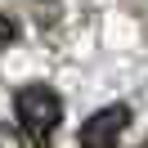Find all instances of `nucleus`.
I'll return each instance as SVG.
<instances>
[{
    "instance_id": "nucleus-4",
    "label": "nucleus",
    "mask_w": 148,
    "mask_h": 148,
    "mask_svg": "<svg viewBox=\"0 0 148 148\" xmlns=\"http://www.w3.org/2000/svg\"><path fill=\"white\" fill-rule=\"evenodd\" d=\"M14 36H18V32H14V23L9 18H5V14H0V45H9V40Z\"/></svg>"
},
{
    "instance_id": "nucleus-1",
    "label": "nucleus",
    "mask_w": 148,
    "mask_h": 148,
    "mask_svg": "<svg viewBox=\"0 0 148 148\" xmlns=\"http://www.w3.org/2000/svg\"><path fill=\"white\" fill-rule=\"evenodd\" d=\"M14 112H18L23 135H27L36 148H49V135H54L58 121H63L58 94L49 90V85H23V90L14 94Z\"/></svg>"
},
{
    "instance_id": "nucleus-3",
    "label": "nucleus",
    "mask_w": 148,
    "mask_h": 148,
    "mask_svg": "<svg viewBox=\"0 0 148 148\" xmlns=\"http://www.w3.org/2000/svg\"><path fill=\"white\" fill-rule=\"evenodd\" d=\"M0 148H27L23 144V126H9V121H5V126H0Z\"/></svg>"
},
{
    "instance_id": "nucleus-2",
    "label": "nucleus",
    "mask_w": 148,
    "mask_h": 148,
    "mask_svg": "<svg viewBox=\"0 0 148 148\" xmlns=\"http://www.w3.org/2000/svg\"><path fill=\"white\" fill-rule=\"evenodd\" d=\"M126 126H130V108L126 103H108V108H99L94 117H85L81 148H117L121 135H126Z\"/></svg>"
}]
</instances>
